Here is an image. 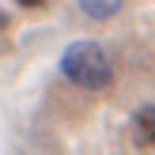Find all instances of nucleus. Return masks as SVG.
Instances as JSON below:
<instances>
[{"label": "nucleus", "instance_id": "f257e3e1", "mask_svg": "<svg viewBox=\"0 0 155 155\" xmlns=\"http://www.w3.org/2000/svg\"><path fill=\"white\" fill-rule=\"evenodd\" d=\"M61 76L83 91H106L114 83V61L98 42H68L61 53Z\"/></svg>", "mask_w": 155, "mask_h": 155}, {"label": "nucleus", "instance_id": "f03ea898", "mask_svg": "<svg viewBox=\"0 0 155 155\" xmlns=\"http://www.w3.org/2000/svg\"><path fill=\"white\" fill-rule=\"evenodd\" d=\"M133 133H136V144L155 148V106H140L133 114Z\"/></svg>", "mask_w": 155, "mask_h": 155}, {"label": "nucleus", "instance_id": "7ed1b4c3", "mask_svg": "<svg viewBox=\"0 0 155 155\" xmlns=\"http://www.w3.org/2000/svg\"><path fill=\"white\" fill-rule=\"evenodd\" d=\"M76 4H80V12L87 15V19L106 23V19H114V15L121 12V4H125V0H76Z\"/></svg>", "mask_w": 155, "mask_h": 155}, {"label": "nucleus", "instance_id": "20e7f679", "mask_svg": "<svg viewBox=\"0 0 155 155\" xmlns=\"http://www.w3.org/2000/svg\"><path fill=\"white\" fill-rule=\"evenodd\" d=\"M15 4H23V8H42L45 0H15Z\"/></svg>", "mask_w": 155, "mask_h": 155}, {"label": "nucleus", "instance_id": "39448f33", "mask_svg": "<svg viewBox=\"0 0 155 155\" xmlns=\"http://www.w3.org/2000/svg\"><path fill=\"white\" fill-rule=\"evenodd\" d=\"M4 27H8V15H4V12H0V30H4Z\"/></svg>", "mask_w": 155, "mask_h": 155}]
</instances>
